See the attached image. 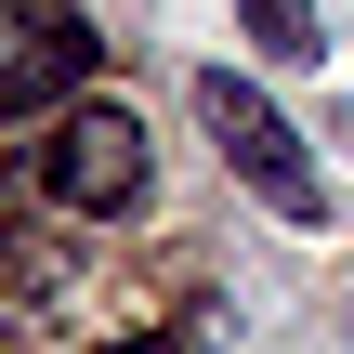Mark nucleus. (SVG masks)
<instances>
[{"label":"nucleus","instance_id":"obj_1","mask_svg":"<svg viewBox=\"0 0 354 354\" xmlns=\"http://www.w3.org/2000/svg\"><path fill=\"white\" fill-rule=\"evenodd\" d=\"M39 197L79 210V223L145 210V197H158V145H145V118H131V105H53V131H39Z\"/></svg>","mask_w":354,"mask_h":354},{"label":"nucleus","instance_id":"obj_2","mask_svg":"<svg viewBox=\"0 0 354 354\" xmlns=\"http://www.w3.org/2000/svg\"><path fill=\"white\" fill-rule=\"evenodd\" d=\"M197 118H210V145H223V171L263 197V210H289V223H328V171L302 158V131L236 79V66H197Z\"/></svg>","mask_w":354,"mask_h":354},{"label":"nucleus","instance_id":"obj_3","mask_svg":"<svg viewBox=\"0 0 354 354\" xmlns=\"http://www.w3.org/2000/svg\"><path fill=\"white\" fill-rule=\"evenodd\" d=\"M92 79V26L79 13H0V118H53Z\"/></svg>","mask_w":354,"mask_h":354},{"label":"nucleus","instance_id":"obj_4","mask_svg":"<svg viewBox=\"0 0 354 354\" xmlns=\"http://www.w3.org/2000/svg\"><path fill=\"white\" fill-rule=\"evenodd\" d=\"M236 26H250L276 66H315V53H328V39H315V0H236Z\"/></svg>","mask_w":354,"mask_h":354},{"label":"nucleus","instance_id":"obj_5","mask_svg":"<svg viewBox=\"0 0 354 354\" xmlns=\"http://www.w3.org/2000/svg\"><path fill=\"white\" fill-rule=\"evenodd\" d=\"M105 354H184V342H105Z\"/></svg>","mask_w":354,"mask_h":354}]
</instances>
